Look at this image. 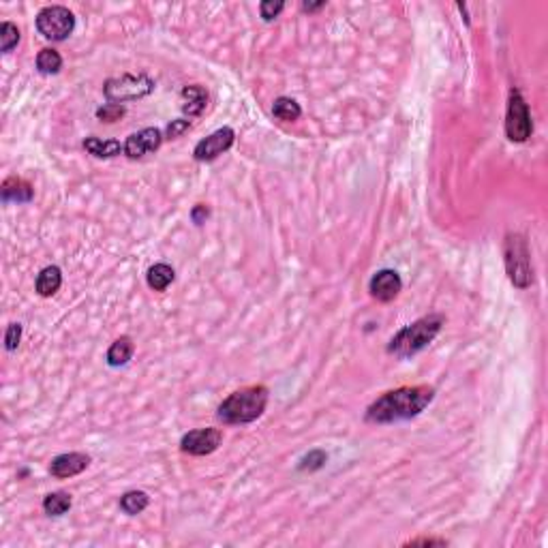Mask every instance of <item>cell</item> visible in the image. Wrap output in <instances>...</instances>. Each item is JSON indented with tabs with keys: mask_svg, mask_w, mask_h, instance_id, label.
<instances>
[{
	"mask_svg": "<svg viewBox=\"0 0 548 548\" xmlns=\"http://www.w3.org/2000/svg\"><path fill=\"white\" fill-rule=\"evenodd\" d=\"M221 439H223V433L219 429H199V431L187 433L180 441V448L187 454L206 456V454H213L221 446Z\"/></svg>",
	"mask_w": 548,
	"mask_h": 548,
	"instance_id": "ba28073f",
	"label": "cell"
},
{
	"mask_svg": "<svg viewBox=\"0 0 548 548\" xmlns=\"http://www.w3.org/2000/svg\"><path fill=\"white\" fill-rule=\"evenodd\" d=\"M272 114H274V118H279V120H283V122H293V120L300 118L302 109H300V105L293 101V99L281 97V99L274 101Z\"/></svg>",
	"mask_w": 548,
	"mask_h": 548,
	"instance_id": "ffe728a7",
	"label": "cell"
},
{
	"mask_svg": "<svg viewBox=\"0 0 548 548\" xmlns=\"http://www.w3.org/2000/svg\"><path fill=\"white\" fill-rule=\"evenodd\" d=\"M91 465V456L81 454V452H69V454H60L52 460L50 465V474L56 478H71L81 474Z\"/></svg>",
	"mask_w": 548,
	"mask_h": 548,
	"instance_id": "7c38bea8",
	"label": "cell"
},
{
	"mask_svg": "<svg viewBox=\"0 0 548 548\" xmlns=\"http://www.w3.org/2000/svg\"><path fill=\"white\" fill-rule=\"evenodd\" d=\"M83 148H86L91 154L99 156V159H109V156H116L120 154V150H124V146H120V142L116 140H99V138H86V142H83Z\"/></svg>",
	"mask_w": 548,
	"mask_h": 548,
	"instance_id": "ac0fdd59",
	"label": "cell"
},
{
	"mask_svg": "<svg viewBox=\"0 0 548 548\" xmlns=\"http://www.w3.org/2000/svg\"><path fill=\"white\" fill-rule=\"evenodd\" d=\"M133 352H135V345L129 336H120V339L114 341V345L107 352V364L109 366H124L131 360Z\"/></svg>",
	"mask_w": 548,
	"mask_h": 548,
	"instance_id": "2e32d148",
	"label": "cell"
},
{
	"mask_svg": "<svg viewBox=\"0 0 548 548\" xmlns=\"http://www.w3.org/2000/svg\"><path fill=\"white\" fill-rule=\"evenodd\" d=\"M326 460H328L326 452L313 450V452H309V454L300 460V472H317V469H321V467L326 465Z\"/></svg>",
	"mask_w": 548,
	"mask_h": 548,
	"instance_id": "cb8c5ba5",
	"label": "cell"
},
{
	"mask_svg": "<svg viewBox=\"0 0 548 548\" xmlns=\"http://www.w3.org/2000/svg\"><path fill=\"white\" fill-rule=\"evenodd\" d=\"M435 544H437V546H443L446 540H431V537L427 540V537H422V540H411L407 546H435Z\"/></svg>",
	"mask_w": 548,
	"mask_h": 548,
	"instance_id": "f1b7e54d",
	"label": "cell"
},
{
	"mask_svg": "<svg viewBox=\"0 0 548 548\" xmlns=\"http://www.w3.org/2000/svg\"><path fill=\"white\" fill-rule=\"evenodd\" d=\"M20 336H22V326L20 323H11L7 328V336H5V343H7L9 352H13L20 345Z\"/></svg>",
	"mask_w": 548,
	"mask_h": 548,
	"instance_id": "484cf974",
	"label": "cell"
},
{
	"mask_svg": "<svg viewBox=\"0 0 548 548\" xmlns=\"http://www.w3.org/2000/svg\"><path fill=\"white\" fill-rule=\"evenodd\" d=\"M401 287H403V281L399 276V272L394 270H379L370 283H368V291L370 296L379 302H390L394 300L399 293H401Z\"/></svg>",
	"mask_w": 548,
	"mask_h": 548,
	"instance_id": "30bf717a",
	"label": "cell"
},
{
	"mask_svg": "<svg viewBox=\"0 0 548 548\" xmlns=\"http://www.w3.org/2000/svg\"><path fill=\"white\" fill-rule=\"evenodd\" d=\"M443 326V317L441 315H429L413 321L411 326L403 328L394 339L388 345V352L399 356V358H409L417 352H422L435 336L439 334Z\"/></svg>",
	"mask_w": 548,
	"mask_h": 548,
	"instance_id": "3957f363",
	"label": "cell"
},
{
	"mask_svg": "<svg viewBox=\"0 0 548 548\" xmlns=\"http://www.w3.org/2000/svg\"><path fill=\"white\" fill-rule=\"evenodd\" d=\"M283 7H285V3H281V0H279V3H272V0H266V3H262V18L264 20H274L281 11H283Z\"/></svg>",
	"mask_w": 548,
	"mask_h": 548,
	"instance_id": "4316f807",
	"label": "cell"
},
{
	"mask_svg": "<svg viewBox=\"0 0 548 548\" xmlns=\"http://www.w3.org/2000/svg\"><path fill=\"white\" fill-rule=\"evenodd\" d=\"M206 217H208V208L199 203V206H197V208L193 210V221H195V223H201V221H203Z\"/></svg>",
	"mask_w": 548,
	"mask_h": 548,
	"instance_id": "f546056e",
	"label": "cell"
},
{
	"mask_svg": "<svg viewBox=\"0 0 548 548\" xmlns=\"http://www.w3.org/2000/svg\"><path fill=\"white\" fill-rule=\"evenodd\" d=\"M71 508V497L67 493H50L44 499V510L50 516H62Z\"/></svg>",
	"mask_w": 548,
	"mask_h": 548,
	"instance_id": "44dd1931",
	"label": "cell"
},
{
	"mask_svg": "<svg viewBox=\"0 0 548 548\" xmlns=\"http://www.w3.org/2000/svg\"><path fill=\"white\" fill-rule=\"evenodd\" d=\"M148 495L144 490H129L124 493L122 499H120V510L126 512L129 516H135L140 512H144L148 508Z\"/></svg>",
	"mask_w": 548,
	"mask_h": 548,
	"instance_id": "d6986e66",
	"label": "cell"
},
{
	"mask_svg": "<svg viewBox=\"0 0 548 548\" xmlns=\"http://www.w3.org/2000/svg\"><path fill=\"white\" fill-rule=\"evenodd\" d=\"M154 88V81L146 75H122L116 79H109L105 83V97L114 103L122 101H133L150 95Z\"/></svg>",
	"mask_w": 548,
	"mask_h": 548,
	"instance_id": "5b68a950",
	"label": "cell"
},
{
	"mask_svg": "<svg viewBox=\"0 0 548 548\" xmlns=\"http://www.w3.org/2000/svg\"><path fill=\"white\" fill-rule=\"evenodd\" d=\"M326 7V3H323V0H321V3H305L302 5V9L305 11H309V13H313V11H319V9H323Z\"/></svg>",
	"mask_w": 548,
	"mask_h": 548,
	"instance_id": "4dcf8cb0",
	"label": "cell"
},
{
	"mask_svg": "<svg viewBox=\"0 0 548 548\" xmlns=\"http://www.w3.org/2000/svg\"><path fill=\"white\" fill-rule=\"evenodd\" d=\"M122 114H124V107H122L120 103H107L105 107H101V109L97 112V116H99L101 120H105V122H114V120H118Z\"/></svg>",
	"mask_w": 548,
	"mask_h": 548,
	"instance_id": "d4e9b609",
	"label": "cell"
},
{
	"mask_svg": "<svg viewBox=\"0 0 548 548\" xmlns=\"http://www.w3.org/2000/svg\"><path fill=\"white\" fill-rule=\"evenodd\" d=\"M148 285L154 289V291H165L167 287H170L174 283V268L167 266V264H154L150 270H148Z\"/></svg>",
	"mask_w": 548,
	"mask_h": 548,
	"instance_id": "e0dca14e",
	"label": "cell"
},
{
	"mask_svg": "<svg viewBox=\"0 0 548 548\" xmlns=\"http://www.w3.org/2000/svg\"><path fill=\"white\" fill-rule=\"evenodd\" d=\"M18 44H20V30H18V26L11 24V22H3V26H0V50L7 54V52H11Z\"/></svg>",
	"mask_w": 548,
	"mask_h": 548,
	"instance_id": "603a6c76",
	"label": "cell"
},
{
	"mask_svg": "<svg viewBox=\"0 0 548 548\" xmlns=\"http://www.w3.org/2000/svg\"><path fill=\"white\" fill-rule=\"evenodd\" d=\"M435 390L429 386H413V388H399L379 396L368 409L366 420L375 425L399 422V420H409L422 413L425 407L433 401Z\"/></svg>",
	"mask_w": 548,
	"mask_h": 548,
	"instance_id": "6da1fadb",
	"label": "cell"
},
{
	"mask_svg": "<svg viewBox=\"0 0 548 548\" xmlns=\"http://www.w3.org/2000/svg\"><path fill=\"white\" fill-rule=\"evenodd\" d=\"M182 99H185L182 112L189 116H199L208 105V93L201 86H187L182 91Z\"/></svg>",
	"mask_w": 548,
	"mask_h": 548,
	"instance_id": "9a60e30c",
	"label": "cell"
},
{
	"mask_svg": "<svg viewBox=\"0 0 548 548\" xmlns=\"http://www.w3.org/2000/svg\"><path fill=\"white\" fill-rule=\"evenodd\" d=\"M505 268H508V276L516 287L525 289L531 285V253L527 240L521 234H508L505 238Z\"/></svg>",
	"mask_w": 548,
	"mask_h": 548,
	"instance_id": "277c9868",
	"label": "cell"
},
{
	"mask_svg": "<svg viewBox=\"0 0 548 548\" xmlns=\"http://www.w3.org/2000/svg\"><path fill=\"white\" fill-rule=\"evenodd\" d=\"M36 28L50 41H65L75 28V18L65 7H46L36 15Z\"/></svg>",
	"mask_w": 548,
	"mask_h": 548,
	"instance_id": "8992f818",
	"label": "cell"
},
{
	"mask_svg": "<svg viewBox=\"0 0 548 548\" xmlns=\"http://www.w3.org/2000/svg\"><path fill=\"white\" fill-rule=\"evenodd\" d=\"M191 129V122L189 120H174L170 126H167V138L170 140H176V138H180L185 131H189Z\"/></svg>",
	"mask_w": 548,
	"mask_h": 548,
	"instance_id": "83f0119b",
	"label": "cell"
},
{
	"mask_svg": "<svg viewBox=\"0 0 548 548\" xmlns=\"http://www.w3.org/2000/svg\"><path fill=\"white\" fill-rule=\"evenodd\" d=\"M163 138L159 129H142L133 135H129L124 144V154L129 159H142L148 152H154L161 146Z\"/></svg>",
	"mask_w": 548,
	"mask_h": 548,
	"instance_id": "8fae6325",
	"label": "cell"
},
{
	"mask_svg": "<svg viewBox=\"0 0 548 548\" xmlns=\"http://www.w3.org/2000/svg\"><path fill=\"white\" fill-rule=\"evenodd\" d=\"M60 285H62V274H60V268H56V266L44 268V270H41V274L36 276V291L44 298L54 296V293L60 289Z\"/></svg>",
	"mask_w": 548,
	"mask_h": 548,
	"instance_id": "5bb4252c",
	"label": "cell"
},
{
	"mask_svg": "<svg viewBox=\"0 0 548 548\" xmlns=\"http://www.w3.org/2000/svg\"><path fill=\"white\" fill-rule=\"evenodd\" d=\"M234 138H236V133L229 129V126H225V129H219L213 135H208L206 140H201L195 146L193 154H195L197 161H213L219 154H223L225 150H229V146L234 144Z\"/></svg>",
	"mask_w": 548,
	"mask_h": 548,
	"instance_id": "9c48e42d",
	"label": "cell"
},
{
	"mask_svg": "<svg viewBox=\"0 0 548 548\" xmlns=\"http://www.w3.org/2000/svg\"><path fill=\"white\" fill-rule=\"evenodd\" d=\"M32 195H34L32 185L18 178V176H11L3 182V199L5 201H30Z\"/></svg>",
	"mask_w": 548,
	"mask_h": 548,
	"instance_id": "4fadbf2b",
	"label": "cell"
},
{
	"mask_svg": "<svg viewBox=\"0 0 548 548\" xmlns=\"http://www.w3.org/2000/svg\"><path fill=\"white\" fill-rule=\"evenodd\" d=\"M60 67H62V58H60V54H58L56 50H41V52H39V56H36V69H39L41 73L54 75V73L60 71Z\"/></svg>",
	"mask_w": 548,
	"mask_h": 548,
	"instance_id": "7402d4cb",
	"label": "cell"
},
{
	"mask_svg": "<svg viewBox=\"0 0 548 548\" xmlns=\"http://www.w3.org/2000/svg\"><path fill=\"white\" fill-rule=\"evenodd\" d=\"M533 124L529 116V107L519 91L510 93V105H508V118H505V133L512 142H527L531 138Z\"/></svg>",
	"mask_w": 548,
	"mask_h": 548,
	"instance_id": "52a82bcc",
	"label": "cell"
},
{
	"mask_svg": "<svg viewBox=\"0 0 548 548\" xmlns=\"http://www.w3.org/2000/svg\"><path fill=\"white\" fill-rule=\"evenodd\" d=\"M268 405V390L264 386H248L229 394L219 405V420L225 425H248L258 420Z\"/></svg>",
	"mask_w": 548,
	"mask_h": 548,
	"instance_id": "7a4b0ae2",
	"label": "cell"
}]
</instances>
